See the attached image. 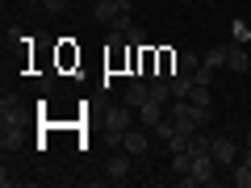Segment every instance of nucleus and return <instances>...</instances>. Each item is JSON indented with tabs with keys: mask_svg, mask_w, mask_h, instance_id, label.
<instances>
[{
	"mask_svg": "<svg viewBox=\"0 0 251 188\" xmlns=\"http://www.w3.org/2000/svg\"><path fill=\"white\" fill-rule=\"evenodd\" d=\"M180 184L184 188H193V184H214L218 180V159L214 155H197V159H193V171H188V176H176Z\"/></svg>",
	"mask_w": 251,
	"mask_h": 188,
	"instance_id": "1",
	"label": "nucleus"
},
{
	"mask_svg": "<svg viewBox=\"0 0 251 188\" xmlns=\"http://www.w3.org/2000/svg\"><path fill=\"white\" fill-rule=\"evenodd\" d=\"M209 155L218 159V167H230V163H239V142H234V138H226V134H218L214 146H209Z\"/></svg>",
	"mask_w": 251,
	"mask_h": 188,
	"instance_id": "2",
	"label": "nucleus"
},
{
	"mask_svg": "<svg viewBox=\"0 0 251 188\" xmlns=\"http://www.w3.org/2000/svg\"><path fill=\"white\" fill-rule=\"evenodd\" d=\"M130 159H134L130 151H122V155H113V159H109V167H105L109 184H126V180H130Z\"/></svg>",
	"mask_w": 251,
	"mask_h": 188,
	"instance_id": "3",
	"label": "nucleus"
},
{
	"mask_svg": "<svg viewBox=\"0 0 251 188\" xmlns=\"http://www.w3.org/2000/svg\"><path fill=\"white\" fill-rule=\"evenodd\" d=\"M13 125H21V100L4 92V100H0V130H13Z\"/></svg>",
	"mask_w": 251,
	"mask_h": 188,
	"instance_id": "4",
	"label": "nucleus"
},
{
	"mask_svg": "<svg viewBox=\"0 0 251 188\" xmlns=\"http://www.w3.org/2000/svg\"><path fill=\"white\" fill-rule=\"evenodd\" d=\"M147 146H151V142H147V125H143V130H134V125H130V130L122 134V151H130L134 159H138V155H147Z\"/></svg>",
	"mask_w": 251,
	"mask_h": 188,
	"instance_id": "5",
	"label": "nucleus"
},
{
	"mask_svg": "<svg viewBox=\"0 0 251 188\" xmlns=\"http://www.w3.org/2000/svg\"><path fill=\"white\" fill-rule=\"evenodd\" d=\"M117 13H126L122 0H97V4H92V21H100V25H113Z\"/></svg>",
	"mask_w": 251,
	"mask_h": 188,
	"instance_id": "6",
	"label": "nucleus"
},
{
	"mask_svg": "<svg viewBox=\"0 0 251 188\" xmlns=\"http://www.w3.org/2000/svg\"><path fill=\"white\" fill-rule=\"evenodd\" d=\"M143 100H151V80H143V75H134V80L126 84V105H143Z\"/></svg>",
	"mask_w": 251,
	"mask_h": 188,
	"instance_id": "7",
	"label": "nucleus"
},
{
	"mask_svg": "<svg viewBox=\"0 0 251 188\" xmlns=\"http://www.w3.org/2000/svg\"><path fill=\"white\" fill-rule=\"evenodd\" d=\"M226 67H230L234 75H247L251 59H247V50H243V42H230V46H226Z\"/></svg>",
	"mask_w": 251,
	"mask_h": 188,
	"instance_id": "8",
	"label": "nucleus"
},
{
	"mask_svg": "<svg viewBox=\"0 0 251 188\" xmlns=\"http://www.w3.org/2000/svg\"><path fill=\"white\" fill-rule=\"evenodd\" d=\"M105 125H109V130H117V134H126V130L134 125V105H126V109H109Z\"/></svg>",
	"mask_w": 251,
	"mask_h": 188,
	"instance_id": "9",
	"label": "nucleus"
},
{
	"mask_svg": "<svg viewBox=\"0 0 251 188\" xmlns=\"http://www.w3.org/2000/svg\"><path fill=\"white\" fill-rule=\"evenodd\" d=\"M159 117H163V105H159V100H143V105H138V121H143L147 130H151Z\"/></svg>",
	"mask_w": 251,
	"mask_h": 188,
	"instance_id": "10",
	"label": "nucleus"
},
{
	"mask_svg": "<svg viewBox=\"0 0 251 188\" xmlns=\"http://www.w3.org/2000/svg\"><path fill=\"white\" fill-rule=\"evenodd\" d=\"M168 84H172V100L193 92V75H188V71H172V75H168Z\"/></svg>",
	"mask_w": 251,
	"mask_h": 188,
	"instance_id": "11",
	"label": "nucleus"
},
{
	"mask_svg": "<svg viewBox=\"0 0 251 188\" xmlns=\"http://www.w3.org/2000/svg\"><path fill=\"white\" fill-rule=\"evenodd\" d=\"M226 180H230V184L234 188H251V167H247V163H230V176H226Z\"/></svg>",
	"mask_w": 251,
	"mask_h": 188,
	"instance_id": "12",
	"label": "nucleus"
},
{
	"mask_svg": "<svg viewBox=\"0 0 251 188\" xmlns=\"http://www.w3.org/2000/svg\"><path fill=\"white\" fill-rule=\"evenodd\" d=\"M209 146H214V138H209L205 130H197V134L188 138V155H193V159H197V155H209Z\"/></svg>",
	"mask_w": 251,
	"mask_h": 188,
	"instance_id": "13",
	"label": "nucleus"
},
{
	"mask_svg": "<svg viewBox=\"0 0 251 188\" xmlns=\"http://www.w3.org/2000/svg\"><path fill=\"white\" fill-rule=\"evenodd\" d=\"M226 46H230V42H218V46H209V54L201 59V63L209 67V71H218V67H226Z\"/></svg>",
	"mask_w": 251,
	"mask_h": 188,
	"instance_id": "14",
	"label": "nucleus"
},
{
	"mask_svg": "<svg viewBox=\"0 0 251 188\" xmlns=\"http://www.w3.org/2000/svg\"><path fill=\"white\" fill-rule=\"evenodd\" d=\"M151 134L159 138V142H172V134H176V117H159V121L151 125Z\"/></svg>",
	"mask_w": 251,
	"mask_h": 188,
	"instance_id": "15",
	"label": "nucleus"
},
{
	"mask_svg": "<svg viewBox=\"0 0 251 188\" xmlns=\"http://www.w3.org/2000/svg\"><path fill=\"white\" fill-rule=\"evenodd\" d=\"M172 171H176V176H188V171H193V155L188 151H172Z\"/></svg>",
	"mask_w": 251,
	"mask_h": 188,
	"instance_id": "16",
	"label": "nucleus"
},
{
	"mask_svg": "<svg viewBox=\"0 0 251 188\" xmlns=\"http://www.w3.org/2000/svg\"><path fill=\"white\" fill-rule=\"evenodd\" d=\"M197 67H201V59H197L193 50H180V54H176V71H188V75H193Z\"/></svg>",
	"mask_w": 251,
	"mask_h": 188,
	"instance_id": "17",
	"label": "nucleus"
},
{
	"mask_svg": "<svg viewBox=\"0 0 251 188\" xmlns=\"http://www.w3.org/2000/svg\"><path fill=\"white\" fill-rule=\"evenodd\" d=\"M109 29H113V34H130V29H134V17H130V9H126V13H117V17H113V25H109Z\"/></svg>",
	"mask_w": 251,
	"mask_h": 188,
	"instance_id": "18",
	"label": "nucleus"
},
{
	"mask_svg": "<svg viewBox=\"0 0 251 188\" xmlns=\"http://www.w3.org/2000/svg\"><path fill=\"white\" fill-rule=\"evenodd\" d=\"M0 146H4V155H9V151H17V146H21V130H17V125L0 134Z\"/></svg>",
	"mask_w": 251,
	"mask_h": 188,
	"instance_id": "19",
	"label": "nucleus"
},
{
	"mask_svg": "<svg viewBox=\"0 0 251 188\" xmlns=\"http://www.w3.org/2000/svg\"><path fill=\"white\" fill-rule=\"evenodd\" d=\"M188 100H193V105H201V109H209V84H193Z\"/></svg>",
	"mask_w": 251,
	"mask_h": 188,
	"instance_id": "20",
	"label": "nucleus"
},
{
	"mask_svg": "<svg viewBox=\"0 0 251 188\" xmlns=\"http://www.w3.org/2000/svg\"><path fill=\"white\" fill-rule=\"evenodd\" d=\"M67 4H72V0H42L46 13H67Z\"/></svg>",
	"mask_w": 251,
	"mask_h": 188,
	"instance_id": "21",
	"label": "nucleus"
},
{
	"mask_svg": "<svg viewBox=\"0 0 251 188\" xmlns=\"http://www.w3.org/2000/svg\"><path fill=\"white\" fill-rule=\"evenodd\" d=\"M230 34H234V42H247V38H251V29L243 25V21H234V25H230Z\"/></svg>",
	"mask_w": 251,
	"mask_h": 188,
	"instance_id": "22",
	"label": "nucleus"
},
{
	"mask_svg": "<svg viewBox=\"0 0 251 188\" xmlns=\"http://www.w3.org/2000/svg\"><path fill=\"white\" fill-rule=\"evenodd\" d=\"M126 42H130V46H143V42H147V38H143V29H138V25H134V29H130V34H126Z\"/></svg>",
	"mask_w": 251,
	"mask_h": 188,
	"instance_id": "23",
	"label": "nucleus"
},
{
	"mask_svg": "<svg viewBox=\"0 0 251 188\" xmlns=\"http://www.w3.org/2000/svg\"><path fill=\"white\" fill-rule=\"evenodd\" d=\"M239 159H243V163L251 167V146H243V155H239Z\"/></svg>",
	"mask_w": 251,
	"mask_h": 188,
	"instance_id": "24",
	"label": "nucleus"
},
{
	"mask_svg": "<svg viewBox=\"0 0 251 188\" xmlns=\"http://www.w3.org/2000/svg\"><path fill=\"white\" fill-rule=\"evenodd\" d=\"M243 146H251V130H247V138H243Z\"/></svg>",
	"mask_w": 251,
	"mask_h": 188,
	"instance_id": "25",
	"label": "nucleus"
},
{
	"mask_svg": "<svg viewBox=\"0 0 251 188\" xmlns=\"http://www.w3.org/2000/svg\"><path fill=\"white\" fill-rule=\"evenodd\" d=\"M25 4H42V0H25Z\"/></svg>",
	"mask_w": 251,
	"mask_h": 188,
	"instance_id": "26",
	"label": "nucleus"
},
{
	"mask_svg": "<svg viewBox=\"0 0 251 188\" xmlns=\"http://www.w3.org/2000/svg\"><path fill=\"white\" fill-rule=\"evenodd\" d=\"M205 4H214V0H205Z\"/></svg>",
	"mask_w": 251,
	"mask_h": 188,
	"instance_id": "27",
	"label": "nucleus"
},
{
	"mask_svg": "<svg viewBox=\"0 0 251 188\" xmlns=\"http://www.w3.org/2000/svg\"><path fill=\"white\" fill-rule=\"evenodd\" d=\"M184 4H193V0H184Z\"/></svg>",
	"mask_w": 251,
	"mask_h": 188,
	"instance_id": "28",
	"label": "nucleus"
}]
</instances>
